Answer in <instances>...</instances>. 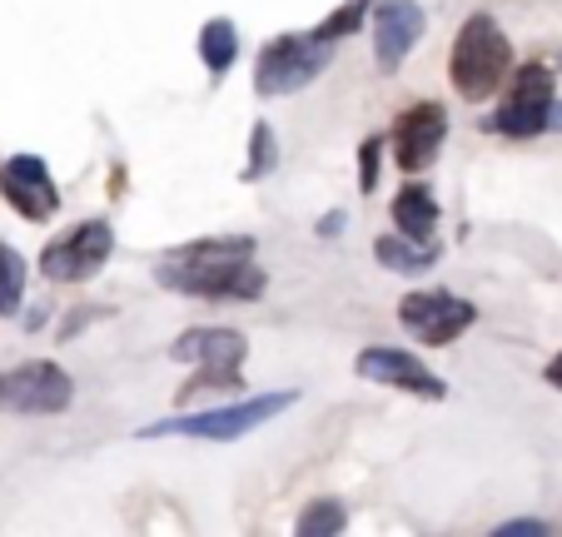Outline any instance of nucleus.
<instances>
[{
  "label": "nucleus",
  "instance_id": "nucleus-18",
  "mask_svg": "<svg viewBox=\"0 0 562 537\" xmlns=\"http://www.w3.org/2000/svg\"><path fill=\"white\" fill-rule=\"evenodd\" d=\"M369 5H373V0H344L339 11L324 15V21H318L308 35H314V41H329V45H334V41H344V35L363 31V15H369Z\"/></svg>",
  "mask_w": 562,
  "mask_h": 537
},
{
  "label": "nucleus",
  "instance_id": "nucleus-24",
  "mask_svg": "<svg viewBox=\"0 0 562 537\" xmlns=\"http://www.w3.org/2000/svg\"><path fill=\"white\" fill-rule=\"evenodd\" d=\"M339 224H344V210H334L329 220H318V234H339Z\"/></svg>",
  "mask_w": 562,
  "mask_h": 537
},
{
  "label": "nucleus",
  "instance_id": "nucleus-22",
  "mask_svg": "<svg viewBox=\"0 0 562 537\" xmlns=\"http://www.w3.org/2000/svg\"><path fill=\"white\" fill-rule=\"evenodd\" d=\"M548 533V523H538V517H518V523H503L498 537H542Z\"/></svg>",
  "mask_w": 562,
  "mask_h": 537
},
{
  "label": "nucleus",
  "instance_id": "nucleus-17",
  "mask_svg": "<svg viewBox=\"0 0 562 537\" xmlns=\"http://www.w3.org/2000/svg\"><path fill=\"white\" fill-rule=\"evenodd\" d=\"M25 299V259L15 244L0 239V314H15Z\"/></svg>",
  "mask_w": 562,
  "mask_h": 537
},
{
  "label": "nucleus",
  "instance_id": "nucleus-23",
  "mask_svg": "<svg viewBox=\"0 0 562 537\" xmlns=\"http://www.w3.org/2000/svg\"><path fill=\"white\" fill-rule=\"evenodd\" d=\"M542 379H548V383H552V389H562V354H558V358H552L548 369H542Z\"/></svg>",
  "mask_w": 562,
  "mask_h": 537
},
{
  "label": "nucleus",
  "instance_id": "nucleus-13",
  "mask_svg": "<svg viewBox=\"0 0 562 537\" xmlns=\"http://www.w3.org/2000/svg\"><path fill=\"white\" fill-rule=\"evenodd\" d=\"M448 139V115L438 105H408L404 115H398V125H393V159H398V169H408V175H418V169H428L438 159V149H443Z\"/></svg>",
  "mask_w": 562,
  "mask_h": 537
},
{
  "label": "nucleus",
  "instance_id": "nucleus-16",
  "mask_svg": "<svg viewBox=\"0 0 562 537\" xmlns=\"http://www.w3.org/2000/svg\"><path fill=\"white\" fill-rule=\"evenodd\" d=\"M200 55H204V70L220 80V75L234 65V55H239V31H234V21H224V15L204 21L200 25Z\"/></svg>",
  "mask_w": 562,
  "mask_h": 537
},
{
  "label": "nucleus",
  "instance_id": "nucleus-9",
  "mask_svg": "<svg viewBox=\"0 0 562 537\" xmlns=\"http://www.w3.org/2000/svg\"><path fill=\"white\" fill-rule=\"evenodd\" d=\"M398 324L424 338L428 348H443L477 324V309L468 304V299L448 294V289H418V294H408L404 304H398Z\"/></svg>",
  "mask_w": 562,
  "mask_h": 537
},
{
  "label": "nucleus",
  "instance_id": "nucleus-8",
  "mask_svg": "<svg viewBox=\"0 0 562 537\" xmlns=\"http://www.w3.org/2000/svg\"><path fill=\"white\" fill-rule=\"evenodd\" d=\"M552 105H558V100H552V70L548 65H522L508 100H503L498 115L488 120V130H498V135H508V139L542 135L552 120Z\"/></svg>",
  "mask_w": 562,
  "mask_h": 537
},
{
  "label": "nucleus",
  "instance_id": "nucleus-3",
  "mask_svg": "<svg viewBox=\"0 0 562 537\" xmlns=\"http://www.w3.org/2000/svg\"><path fill=\"white\" fill-rule=\"evenodd\" d=\"M245 354H249V344L239 328H224V324L184 328V334L170 344L175 363H194V379L180 389V403L200 399V393H239L245 389V379H239Z\"/></svg>",
  "mask_w": 562,
  "mask_h": 537
},
{
  "label": "nucleus",
  "instance_id": "nucleus-19",
  "mask_svg": "<svg viewBox=\"0 0 562 537\" xmlns=\"http://www.w3.org/2000/svg\"><path fill=\"white\" fill-rule=\"evenodd\" d=\"M344 527H349V513H344L339 503H308L304 513H299L294 533L299 537H334V533H344Z\"/></svg>",
  "mask_w": 562,
  "mask_h": 537
},
{
  "label": "nucleus",
  "instance_id": "nucleus-5",
  "mask_svg": "<svg viewBox=\"0 0 562 537\" xmlns=\"http://www.w3.org/2000/svg\"><path fill=\"white\" fill-rule=\"evenodd\" d=\"M334 60V45L329 41H314V35H279L259 51V65H255V90L265 100H279V96H299L304 85H314L318 75L329 70Z\"/></svg>",
  "mask_w": 562,
  "mask_h": 537
},
{
  "label": "nucleus",
  "instance_id": "nucleus-7",
  "mask_svg": "<svg viewBox=\"0 0 562 537\" xmlns=\"http://www.w3.org/2000/svg\"><path fill=\"white\" fill-rule=\"evenodd\" d=\"M115 249V230L105 220H90V224H75L65 239L45 244L41 254V275L55 279V284H80V279L100 275Z\"/></svg>",
  "mask_w": 562,
  "mask_h": 537
},
{
  "label": "nucleus",
  "instance_id": "nucleus-12",
  "mask_svg": "<svg viewBox=\"0 0 562 537\" xmlns=\"http://www.w3.org/2000/svg\"><path fill=\"white\" fill-rule=\"evenodd\" d=\"M0 194H5V204H11L15 214H25L31 224H45L55 210H60V190H55L45 159H35V155L5 159V169H0Z\"/></svg>",
  "mask_w": 562,
  "mask_h": 537
},
{
  "label": "nucleus",
  "instance_id": "nucleus-20",
  "mask_svg": "<svg viewBox=\"0 0 562 537\" xmlns=\"http://www.w3.org/2000/svg\"><path fill=\"white\" fill-rule=\"evenodd\" d=\"M274 159H279V149H274V130L259 120L255 125V135H249V165H245V179H265L269 169H274Z\"/></svg>",
  "mask_w": 562,
  "mask_h": 537
},
{
  "label": "nucleus",
  "instance_id": "nucleus-15",
  "mask_svg": "<svg viewBox=\"0 0 562 537\" xmlns=\"http://www.w3.org/2000/svg\"><path fill=\"white\" fill-rule=\"evenodd\" d=\"M373 259H379L383 269H393V275H424V269H434L438 244H418V239H404V234H383V239L373 244Z\"/></svg>",
  "mask_w": 562,
  "mask_h": 537
},
{
  "label": "nucleus",
  "instance_id": "nucleus-4",
  "mask_svg": "<svg viewBox=\"0 0 562 537\" xmlns=\"http://www.w3.org/2000/svg\"><path fill=\"white\" fill-rule=\"evenodd\" d=\"M294 399L299 393H259V399L229 403V409L180 413V418H159V423H149V428H139V438H214V443H229V438L255 433L259 423L279 418L284 409H294Z\"/></svg>",
  "mask_w": 562,
  "mask_h": 537
},
{
  "label": "nucleus",
  "instance_id": "nucleus-10",
  "mask_svg": "<svg viewBox=\"0 0 562 537\" xmlns=\"http://www.w3.org/2000/svg\"><path fill=\"white\" fill-rule=\"evenodd\" d=\"M353 373L359 379H373V383H389V389H404L414 399H448V383L428 369L424 358H414L408 348H363L353 358Z\"/></svg>",
  "mask_w": 562,
  "mask_h": 537
},
{
  "label": "nucleus",
  "instance_id": "nucleus-21",
  "mask_svg": "<svg viewBox=\"0 0 562 537\" xmlns=\"http://www.w3.org/2000/svg\"><path fill=\"white\" fill-rule=\"evenodd\" d=\"M379 149H383V139L373 135V139H363V149H359V190L369 194L373 184H379Z\"/></svg>",
  "mask_w": 562,
  "mask_h": 537
},
{
  "label": "nucleus",
  "instance_id": "nucleus-14",
  "mask_svg": "<svg viewBox=\"0 0 562 537\" xmlns=\"http://www.w3.org/2000/svg\"><path fill=\"white\" fill-rule=\"evenodd\" d=\"M393 224L404 239H418V244H434V230H438V200L428 184H404L393 194Z\"/></svg>",
  "mask_w": 562,
  "mask_h": 537
},
{
  "label": "nucleus",
  "instance_id": "nucleus-11",
  "mask_svg": "<svg viewBox=\"0 0 562 537\" xmlns=\"http://www.w3.org/2000/svg\"><path fill=\"white\" fill-rule=\"evenodd\" d=\"M428 31V15L418 0H383L373 5V60H379L383 75H393L398 65L408 60L418 41Z\"/></svg>",
  "mask_w": 562,
  "mask_h": 537
},
{
  "label": "nucleus",
  "instance_id": "nucleus-1",
  "mask_svg": "<svg viewBox=\"0 0 562 537\" xmlns=\"http://www.w3.org/2000/svg\"><path fill=\"white\" fill-rule=\"evenodd\" d=\"M155 279L190 299H259L265 294V269H255V239L249 234L184 244V249L165 254L155 264Z\"/></svg>",
  "mask_w": 562,
  "mask_h": 537
},
{
  "label": "nucleus",
  "instance_id": "nucleus-6",
  "mask_svg": "<svg viewBox=\"0 0 562 537\" xmlns=\"http://www.w3.org/2000/svg\"><path fill=\"white\" fill-rule=\"evenodd\" d=\"M75 399V383L60 363L50 358H31V363H15V369L0 373V409L5 413H25V418H50L65 413Z\"/></svg>",
  "mask_w": 562,
  "mask_h": 537
},
{
  "label": "nucleus",
  "instance_id": "nucleus-2",
  "mask_svg": "<svg viewBox=\"0 0 562 537\" xmlns=\"http://www.w3.org/2000/svg\"><path fill=\"white\" fill-rule=\"evenodd\" d=\"M508 70H513V45H508V35H503V25L483 11L468 15L453 41V55H448V80H453V90L468 105H483V100L508 80Z\"/></svg>",
  "mask_w": 562,
  "mask_h": 537
}]
</instances>
